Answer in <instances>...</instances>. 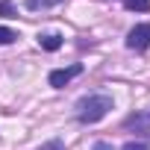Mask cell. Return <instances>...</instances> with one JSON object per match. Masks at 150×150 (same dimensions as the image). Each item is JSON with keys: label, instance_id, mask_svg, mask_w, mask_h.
<instances>
[{"label": "cell", "instance_id": "obj_9", "mask_svg": "<svg viewBox=\"0 0 150 150\" xmlns=\"http://www.w3.org/2000/svg\"><path fill=\"white\" fill-rule=\"evenodd\" d=\"M0 15H3V18H15V6L9 3V0H3V3H0Z\"/></svg>", "mask_w": 150, "mask_h": 150}, {"label": "cell", "instance_id": "obj_11", "mask_svg": "<svg viewBox=\"0 0 150 150\" xmlns=\"http://www.w3.org/2000/svg\"><path fill=\"white\" fill-rule=\"evenodd\" d=\"M41 150H65L59 141H50V144H41Z\"/></svg>", "mask_w": 150, "mask_h": 150}, {"label": "cell", "instance_id": "obj_4", "mask_svg": "<svg viewBox=\"0 0 150 150\" xmlns=\"http://www.w3.org/2000/svg\"><path fill=\"white\" fill-rule=\"evenodd\" d=\"M127 129H135V132H150V112H135L124 121Z\"/></svg>", "mask_w": 150, "mask_h": 150}, {"label": "cell", "instance_id": "obj_7", "mask_svg": "<svg viewBox=\"0 0 150 150\" xmlns=\"http://www.w3.org/2000/svg\"><path fill=\"white\" fill-rule=\"evenodd\" d=\"M124 6L132 9V12H147V9H150V0H127Z\"/></svg>", "mask_w": 150, "mask_h": 150}, {"label": "cell", "instance_id": "obj_5", "mask_svg": "<svg viewBox=\"0 0 150 150\" xmlns=\"http://www.w3.org/2000/svg\"><path fill=\"white\" fill-rule=\"evenodd\" d=\"M38 44L44 50H59L62 47V35L59 33H44V35H38Z\"/></svg>", "mask_w": 150, "mask_h": 150}, {"label": "cell", "instance_id": "obj_3", "mask_svg": "<svg viewBox=\"0 0 150 150\" xmlns=\"http://www.w3.org/2000/svg\"><path fill=\"white\" fill-rule=\"evenodd\" d=\"M80 74H83V65H71V68H59V71H50V86L53 88H65L74 77H80Z\"/></svg>", "mask_w": 150, "mask_h": 150}, {"label": "cell", "instance_id": "obj_10", "mask_svg": "<svg viewBox=\"0 0 150 150\" xmlns=\"http://www.w3.org/2000/svg\"><path fill=\"white\" fill-rule=\"evenodd\" d=\"M124 150H150L147 144H141V141H127L124 144Z\"/></svg>", "mask_w": 150, "mask_h": 150}, {"label": "cell", "instance_id": "obj_6", "mask_svg": "<svg viewBox=\"0 0 150 150\" xmlns=\"http://www.w3.org/2000/svg\"><path fill=\"white\" fill-rule=\"evenodd\" d=\"M56 3H62V0H27V9H50Z\"/></svg>", "mask_w": 150, "mask_h": 150}, {"label": "cell", "instance_id": "obj_8", "mask_svg": "<svg viewBox=\"0 0 150 150\" xmlns=\"http://www.w3.org/2000/svg\"><path fill=\"white\" fill-rule=\"evenodd\" d=\"M18 38V33L15 30H9V27H0V47H3V44H12Z\"/></svg>", "mask_w": 150, "mask_h": 150}, {"label": "cell", "instance_id": "obj_2", "mask_svg": "<svg viewBox=\"0 0 150 150\" xmlns=\"http://www.w3.org/2000/svg\"><path fill=\"white\" fill-rule=\"evenodd\" d=\"M127 47L129 50H147L150 47V24H135L127 33Z\"/></svg>", "mask_w": 150, "mask_h": 150}, {"label": "cell", "instance_id": "obj_1", "mask_svg": "<svg viewBox=\"0 0 150 150\" xmlns=\"http://www.w3.org/2000/svg\"><path fill=\"white\" fill-rule=\"evenodd\" d=\"M109 109H112V97L109 94H91V97L77 103V118L83 124H97L100 118L109 115Z\"/></svg>", "mask_w": 150, "mask_h": 150}, {"label": "cell", "instance_id": "obj_12", "mask_svg": "<svg viewBox=\"0 0 150 150\" xmlns=\"http://www.w3.org/2000/svg\"><path fill=\"white\" fill-rule=\"evenodd\" d=\"M91 150H115V147H112V144H109V141H97V144H94V147H91Z\"/></svg>", "mask_w": 150, "mask_h": 150}]
</instances>
